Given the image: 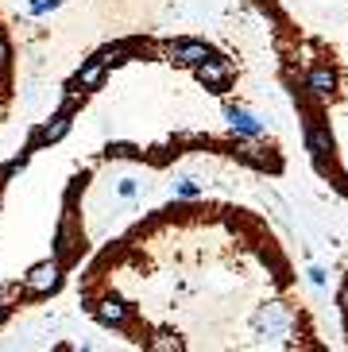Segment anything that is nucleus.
I'll return each mask as SVG.
<instances>
[{"instance_id":"1","label":"nucleus","mask_w":348,"mask_h":352,"mask_svg":"<svg viewBox=\"0 0 348 352\" xmlns=\"http://www.w3.org/2000/svg\"><path fill=\"white\" fill-rule=\"evenodd\" d=\"M62 267H66V263H62L58 256L35 263V267L23 275V294H51V290H58L62 287Z\"/></svg>"},{"instance_id":"2","label":"nucleus","mask_w":348,"mask_h":352,"mask_svg":"<svg viewBox=\"0 0 348 352\" xmlns=\"http://www.w3.org/2000/svg\"><path fill=\"white\" fill-rule=\"evenodd\" d=\"M89 314L101 325H113V329H120V325H128V318H132V306L120 298V294H105V298H97L89 306Z\"/></svg>"},{"instance_id":"3","label":"nucleus","mask_w":348,"mask_h":352,"mask_svg":"<svg viewBox=\"0 0 348 352\" xmlns=\"http://www.w3.org/2000/svg\"><path fill=\"white\" fill-rule=\"evenodd\" d=\"M163 58L178 66H197L202 58H209V47L197 39H174V43H163Z\"/></svg>"},{"instance_id":"4","label":"nucleus","mask_w":348,"mask_h":352,"mask_svg":"<svg viewBox=\"0 0 348 352\" xmlns=\"http://www.w3.org/2000/svg\"><path fill=\"white\" fill-rule=\"evenodd\" d=\"M194 74L205 89H221V85L232 82V63H228V58H202V63L194 66Z\"/></svg>"},{"instance_id":"5","label":"nucleus","mask_w":348,"mask_h":352,"mask_svg":"<svg viewBox=\"0 0 348 352\" xmlns=\"http://www.w3.org/2000/svg\"><path fill=\"white\" fill-rule=\"evenodd\" d=\"M228 128L236 135H248V140H259L263 135V120L252 116L248 109H240V104H228Z\"/></svg>"},{"instance_id":"6","label":"nucleus","mask_w":348,"mask_h":352,"mask_svg":"<svg viewBox=\"0 0 348 352\" xmlns=\"http://www.w3.org/2000/svg\"><path fill=\"white\" fill-rule=\"evenodd\" d=\"M333 89H337V74L329 70V66H314V70L306 74V94L309 97L325 101V97H333Z\"/></svg>"},{"instance_id":"7","label":"nucleus","mask_w":348,"mask_h":352,"mask_svg":"<svg viewBox=\"0 0 348 352\" xmlns=\"http://www.w3.org/2000/svg\"><path fill=\"white\" fill-rule=\"evenodd\" d=\"M70 124H74V116H70V109L62 104L58 113H54L51 120H47V124L39 128V135H35V144H58L62 135L70 132Z\"/></svg>"},{"instance_id":"8","label":"nucleus","mask_w":348,"mask_h":352,"mask_svg":"<svg viewBox=\"0 0 348 352\" xmlns=\"http://www.w3.org/2000/svg\"><path fill=\"white\" fill-rule=\"evenodd\" d=\"M105 70H109V66H105L101 58H89V63H85L82 70L74 74L70 89H82V94H89V89H97V85L105 82Z\"/></svg>"},{"instance_id":"9","label":"nucleus","mask_w":348,"mask_h":352,"mask_svg":"<svg viewBox=\"0 0 348 352\" xmlns=\"http://www.w3.org/2000/svg\"><path fill=\"white\" fill-rule=\"evenodd\" d=\"M78 244H82V240H78V232H74V217L66 213V221H62V228H58V236H54V256L66 263V259L78 252Z\"/></svg>"},{"instance_id":"10","label":"nucleus","mask_w":348,"mask_h":352,"mask_svg":"<svg viewBox=\"0 0 348 352\" xmlns=\"http://www.w3.org/2000/svg\"><path fill=\"white\" fill-rule=\"evenodd\" d=\"M240 159H244V163H252V166H259V170H279V159L271 155L267 147H259V144L240 147Z\"/></svg>"},{"instance_id":"11","label":"nucleus","mask_w":348,"mask_h":352,"mask_svg":"<svg viewBox=\"0 0 348 352\" xmlns=\"http://www.w3.org/2000/svg\"><path fill=\"white\" fill-rule=\"evenodd\" d=\"M329 128H321V124H306V147H309V155L314 159H325V151H329Z\"/></svg>"},{"instance_id":"12","label":"nucleus","mask_w":348,"mask_h":352,"mask_svg":"<svg viewBox=\"0 0 348 352\" xmlns=\"http://www.w3.org/2000/svg\"><path fill=\"white\" fill-rule=\"evenodd\" d=\"M256 325L259 329H283V325H290V314L283 310V306H267V310H259V318H256Z\"/></svg>"},{"instance_id":"13","label":"nucleus","mask_w":348,"mask_h":352,"mask_svg":"<svg viewBox=\"0 0 348 352\" xmlns=\"http://www.w3.org/2000/svg\"><path fill=\"white\" fill-rule=\"evenodd\" d=\"M132 54H135V43H113V47H105L97 58H101L105 66H120V63H128Z\"/></svg>"},{"instance_id":"14","label":"nucleus","mask_w":348,"mask_h":352,"mask_svg":"<svg viewBox=\"0 0 348 352\" xmlns=\"http://www.w3.org/2000/svg\"><path fill=\"white\" fill-rule=\"evenodd\" d=\"M197 194H202V182H197V178L182 175L178 182H174V197H197Z\"/></svg>"},{"instance_id":"15","label":"nucleus","mask_w":348,"mask_h":352,"mask_svg":"<svg viewBox=\"0 0 348 352\" xmlns=\"http://www.w3.org/2000/svg\"><path fill=\"white\" fill-rule=\"evenodd\" d=\"M105 155H109V159H135V155H140V147H135V144H109V147H105Z\"/></svg>"},{"instance_id":"16","label":"nucleus","mask_w":348,"mask_h":352,"mask_svg":"<svg viewBox=\"0 0 348 352\" xmlns=\"http://www.w3.org/2000/svg\"><path fill=\"white\" fill-rule=\"evenodd\" d=\"M8 63H12V43L0 35V70H8Z\"/></svg>"},{"instance_id":"17","label":"nucleus","mask_w":348,"mask_h":352,"mask_svg":"<svg viewBox=\"0 0 348 352\" xmlns=\"http://www.w3.org/2000/svg\"><path fill=\"white\" fill-rule=\"evenodd\" d=\"M116 194H120V197H135V178H120V182H116Z\"/></svg>"},{"instance_id":"18","label":"nucleus","mask_w":348,"mask_h":352,"mask_svg":"<svg viewBox=\"0 0 348 352\" xmlns=\"http://www.w3.org/2000/svg\"><path fill=\"white\" fill-rule=\"evenodd\" d=\"M306 275H309V283H314V287H321V283H325V271H321V267H309Z\"/></svg>"},{"instance_id":"19","label":"nucleus","mask_w":348,"mask_h":352,"mask_svg":"<svg viewBox=\"0 0 348 352\" xmlns=\"http://www.w3.org/2000/svg\"><path fill=\"white\" fill-rule=\"evenodd\" d=\"M340 310L348 314V283H345V290H340Z\"/></svg>"},{"instance_id":"20","label":"nucleus","mask_w":348,"mask_h":352,"mask_svg":"<svg viewBox=\"0 0 348 352\" xmlns=\"http://www.w3.org/2000/svg\"><path fill=\"white\" fill-rule=\"evenodd\" d=\"M8 318V306H4V298H0V321Z\"/></svg>"},{"instance_id":"21","label":"nucleus","mask_w":348,"mask_h":352,"mask_svg":"<svg viewBox=\"0 0 348 352\" xmlns=\"http://www.w3.org/2000/svg\"><path fill=\"white\" fill-rule=\"evenodd\" d=\"M0 89H4V70H0Z\"/></svg>"},{"instance_id":"22","label":"nucleus","mask_w":348,"mask_h":352,"mask_svg":"<svg viewBox=\"0 0 348 352\" xmlns=\"http://www.w3.org/2000/svg\"><path fill=\"white\" fill-rule=\"evenodd\" d=\"M0 116H4V109H0Z\"/></svg>"}]
</instances>
